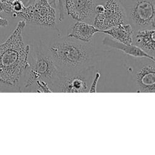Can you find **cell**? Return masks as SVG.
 I'll return each mask as SVG.
<instances>
[{
    "mask_svg": "<svg viewBox=\"0 0 155 155\" xmlns=\"http://www.w3.org/2000/svg\"><path fill=\"white\" fill-rule=\"evenodd\" d=\"M58 15L56 8L48 0H38L34 3L24 6L23 10L16 15L26 23L41 28L59 30L57 27Z\"/></svg>",
    "mask_w": 155,
    "mask_h": 155,
    "instance_id": "5b68a950",
    "label": "cell"
},
{
    "mask_svg": "<svg viewBox=\"0 0 155 155\" xmlns=\"http://www.w3.org/2000/svg\"><path fill=\"white\" fill-rule=\"evenodd\" d=\"M38 0H22V2L25 6H27L28 5H30L35 2H36Z\"/></svg>",
    "mask_w": 155,
    "mask_h": 155,
    "instance_id": "d6986e66",
    "label": "cell"
},
{
    "mask_svg": "<svg viewBox=\"0 0 155 155\" xmlns=\"http://www.w3.org/2000/svg\"><path fill=\"white\" fill-rule=\"evenodd\" d=\"M5 1H10V2H13V1H17V0H5ZM18 1H22V0H18Z\"/></svg>",
    "mask_w": 155,
    "mask_h": 155,
    "instance_id": "ffe728a7",
    "label": "cell"
},
{
    "mask_svg": "<svg viewBox=\"0 0 155 155\" xmlns=\"http://www.w3.org/2000/svg\"><path fill=\"white\" fill-rule=\"evenodd\" d=\"M12 5H13V13L12 14V16L14 18H16V15L19 12H21L23 10L25 6L22 1H18V0L12 2Z\"/></svg>",
    "mask_w": 155,
    "mask_h": 155,
    "instance_id": "e0dca14e",
    "label": "cell"
},
{
    "mask_svg": "<svg viewBox=\"0 0 155 155\" xmlns=\"http://www.w3.org/2000/svg\"><path fill=\"white\" fill-rule=\"evenodd\" d=\"M94 67L70 73L62 74L56 86L55 92L85 93L88 92L94 76Z\"/></svg>",
    "mask_w": 155,
    "mask_h": 155,
    "instance_id": "8992f818",
    "label": "cell"
},
{
    "mask_svg": "<svg viewBox=\"0 0 155 155\" xmlns=\"http://www.w3.org/2000/svg\"><path fill=\"white\" fill-rule=\"evenodd\" d=\"M133 71V79L137 93H154L155 60L139 58Z\"/></svg>",
    "mask_w": 155,
    "mask_h": 155,
    "instance_id": "ba28073f",
    "label": "cell"
},
{
    "mask_svg": "<svg viewBox=\"0 0 155 155\" xmlns=\"http://www.w3.org/2000/svg\"><path fill=\"white\" fill-rule=\"evenodd\" d=\"M154 29H140L134 30L133 44L147 54L154 56Z\"/></svg>",
    "mask_w": 155,
    "mask_h": 155,
    "instance_id": "30bf717a",
    "label": "cell"
},
{
    "mask_svg": "<svg viewBox=\"0 0 155 155\" xmlns=\"http://www.w3.org/2000/svg\"><path fill=\"white\" fill-rule=\"evenodd\" d=\"M94 0H65L67 15L76 21L92 24L95 16Z\"/></svg>",
    "mask_w": 155,
    "mask_h": 155,
    "instance_id": "9c48e42d",
    "label": "cell"
},
{
    "mask_svg": "<svg viewBox=\"0 0 155 155\" xmlns=\"http://www.w3.org/2000/svg\"><path fill=\"white\" fill-rule=\"evenodd\" d=\"M8 24H9V22L7 19H6L5 18H1L0 16V27H5L7 25H8Z\"/></svg>",
    "mask_w": 155,
    "mask_h": 155,
    "instance_id": "ac0fdd59",
    "label": "cell"
},
{
    "mask_svg": "<svg viewBox=\"0 0 155 155\" xmlns=\"http://www.w3.org/2000/svg\"><path fill=\"white\" fill-rule=\"evenodd\" d=\"M134 30L155 28V0H119Z\"/></svg>",
    "mask_w": 155,
    "mask_h": 155,
    "instance_id": "277c9868",
    "label": "cell"
},
{
    "mask_svg": "<svg viewBox=\"0 0 155 155\" xmlns=\"http://www.w3.org/2000/svg\"><path fill=\"white\" fill-rule=\"evenodd\" d=\"M97 33H101V30L93 24L82 21H76L73 25L67 37L84 42H90Z\"/></svg>",
    "mask_w": 155,
    "mask_h": 155,
    "instance_id": "7c38bea8",
    "label": "cell"
},
{
    "mask_svg": "<svg viewBox=\"0 0 155 155\" xmlns=\"http://www.w3.org/2000/svg\"><path fill=\"white\" fill-rule=\"evenodd\" d=\"M102 43L106 47L120 50L126 54L134 58H147L152 60H155L154 56H152L147 54L137 46L133 44H126L118 42L108 35L104 37Z\"/></svg>",
    "mask_w": 155,
    "mask_h": 155,
    "instance_id": "8fae6325",
    "label": "cell"
},
{
    "mask_svg": "<svg viewBox=\"0 0 155 155\" xmlns=\"http://www.w3.org/2000/svg\"><path fill=\"white\" fill-rule=\"evenodd\" d=\"M30 64L22 91L30 92L36 81L43 80L48 84L51 91L55 92L62 73L47 51L45 45L42 42H40L33 47L31 62Z\"/></svg>",
    "mask_w": 155,
    "mask_h": 155,
    "instance_id": "3957f363",
    "label": "cell"
},
{
    "mask_svg": "<svg viewBox=\"0 0 155 155\" xmlns=\"http://www.w3.org/2000/svg\"><path fill=\"white\" fill-rule=\"evenodd\" d=\"M26 24L24 20L20 21L7 39L0 44V83L15 91H22L30 65V47L25 44L22 34Z\"/></svg>",
    "mask_w": 155,
    "mask_h": 155,
    "instance_id": "6da1fadb",
    "label": "cell"
},
{
    "mask_svg": "<svg viewBox=\"0 0 155 155\" xmlns=\"http://www.w3.org/2000/svg\"><path fill=\"white\" fill-rule=\"evenodd\" d=\"M56 67L62 74L79 72L95 67L98 54L90 42L70 38H58L45 44Z\"/></svg>",
    "mask_w": 155,
    "mask_h": 155,
    "instance_id": "7a4b0ae2",
    "label": "cell"
},
{
    "mask_svg": "<svg viewBox=\"0 0 155 155\" xmlns=\"http://www.w3.org/2000/svg\"><path fill=\"white\" fill-rule=\"evenodd\" d=\"M64 1L65 0H51L50 2V4L54 7L58 14V21L59 22H62L64 19Z\"/></svg>",
    "mask_w": 155,
    "mask_h": 155,
    "instance_id": "5bb4252c",
    "label": "cell"
},
{
    "mask_svg": "<svg viewBox=\"0 0 155 155\" xmlns=\"http://www.w3.org/2000/svg\"><path fill=\"white\" fill-rule=\"evenodd\" d=\"M100 77L101 73L99 71H96V73H94L88 90V93H96L97 91V85Z\"/></svg>",
    "mask_w": 155,
    "mask_h": 155,
    "instance_id": "2e32d148",
    "label": "cell"
},
{
    "mask_svg": "<svg viewBox=\"0 0 155 155\" xmlns=\"http://www.w3.org/2000/svg\"><path fill=\"white\" fill-rule=\"evenodd\" d=\"M0 12H4L12 15L13 13L12 2L0 0Z\"/></svg>",
    "mask_w": 155,
    "mask_h": 155,
    "instance_id": "9a60e30c",
    "label": "cell"
},
{
    "mask_svg": "<svg viewBox=\"0 0 155 155\" xmlns=\"http://www.w3.org/2000/svg\"><path fill=\"white\" fill-rule=\"evenodd\" d=\"M103 12L95 14L92 24L101 30L112 27L127 24L124 9L119 0H106Z\"/></svg>",
    "mask_w": 155,
    "mask_h": 155,
    "instance_id": "52a82bcc",
    "label": "cell"
},
{
    "mask_svg": "<svg viewBox=\"0 0 155 155\" xmlns=\"http://www.w3.org/2000/svg\"><path fill=\"white\" fill-rule=\"evenodd\" d=\"M113 39L126 44H133V36L134 30L128 23L119 24L108 29L101 30Z\"/></svg>",
    "mask_w": 155,
    "mask_h": 155,
    "instance_id": "4fadbf2b",
    "label": "cell"
}]
</instances>
